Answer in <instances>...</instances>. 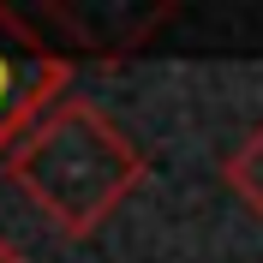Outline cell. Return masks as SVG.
I'll use <instances>...</instances> for the list:
<instances>
[{
  "instance_id": "cell-2",
  "label": "cell",
  "mask_w": 263,
  "mask_h": 263,
  "mask_svg": "<svg viewBox=\"0 0 263 263\" xmlns=\"http://www.w3.org/2000/svg\"><path fill=\"white\" fill-rule=\"evenodd\" d=\"M66 84H72V60L0 0V162L24 144V132L54 102H66Z\"/></svg>"
},
{
  "instance_id": "cell-1",
  "label": "cell",
  "mask_w": 263,
  "mask_h": 263,
  "mask_svg": "<svg viewBox=\"0 0 263 263\" xmlns=\"http://www.w3.org/2000/svg\"><path fill=\"white\" fill-rule=\"evenodd\" d=\"M6 180L60 239H84L132 197V185L144 180V156L96 102L66 96L6 156Z\"/></svg>"
},
{
  "instance_id": "cell-5",
  "label": "cell",
  "mask_w": 263,
  "mask_h": 263,
  "mask_svg": "<svg viewBox=\"0 0 263 263\" xmlns=\"http://www.w3.org/2000/svg\"><path fill=\"white\" fill-rule=\"evenodd\" d=\"M0 263H30V257H24V251H18L12 239H0Z\"/></svg>"
},
{
  "instance_id": "cell-3",
  "label": "cell",
  "mask_w": 263,
  "mask_h": 263,
  "mask_svg": "<svg viewBox=\"0 0 263 263\" xmlns=\"http://www.w3.org/2000/svg\"><path fill=\"white\" fill-rule=\"evenodd\" d=\"M180 0H42V18L96 60H126L174 24Z\"/></svg>"
},
{
  "instance_id": "cell-4",
  "label": "cell",
  "mask_w": 263,
  "mask_h": 263,
  "mask_svg": "<svg viewBox=\"0 0 263 263\" xmlns=\"http://www.w3.org/2000/svg\"><path fill=\"white\" fill-rule=\"evenodd\" d=\"M228 185H233V192H239L251 210L263 215V132H257V138H251V144L228 162Z\"/></svg>"
}]
</instances>
